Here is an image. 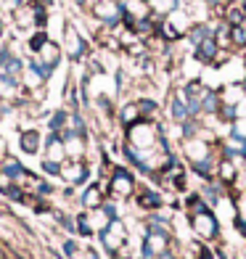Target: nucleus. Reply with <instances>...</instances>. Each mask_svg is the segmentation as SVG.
Returning <instances> with one entry per match:
<instances>
[{"mask_svg":"<svg viewBox=\"0 0 246 259\" xmlns=\"http://www.w3.org/2000/svg\"><path fill=\"white\" fill-rule=\"evenodd\" d=\"M161 138V124L156 119H138L133 127L125 130V140L138 151H156Z\"/></svg>","mask_w":246,"mask_h":259,"instance_id":"obj_1","label":"nucleus"},{"mask_svg":"<svg viewBox=\"0 0 246 259\" xmlns=\"http://www.w3.org/2000/svg\"><path fill=\"white\" fill-rule=\"evenodd\" d=\"M90 14L106 29H116L125 21V6L122 0H90Z\"/></svg>","mask_w":246,"mask_h":259,"instance_id":"obj_2","label":"nucleus"},{"mask_svg":"<svg viewBox=\"0 0 246 259\" xmlns=\"http://www.w3.org/2000/svg\"><path fill=\"white\" fill-rule=\"evenodd\" d=\"M138 191L135 175L127 167H114L109 175V198L114 201H125V198H133Z\"/></svg>","mask_w":246,"mask_h":259,"instance_id":"obj_3","label":"nucleus"},{"mask_svg":"<svg viewBox=\"0 0 246 259\" xmlns=\"http://www.w3.org/2000/svg\"><path fill=\"white\" fill-rule=\"evenodd\" d=\"M98 241H101V246H103V251H106V254L119 256V251L127 246V241H130V233H127L125 220L122 217L111 220V225L103 233H98Z\"/></svg>","mask_w":246,"mask_h":259,"instance_id":"obj_4","label":"nucleus"},{"mask_svg":"<svg viewBox=\"0 0 246 259\" xmlns=\"http://www.w3.org/2000/svg\"><path fill=\"white\" fill-rule=\"evenodd\" d=\"M188 225H191L196 238L204 241V243L220 238V220H217V214L212 209H204V211H198V214H191Z\"/></svg>","mask_w":246,"mask_h":259,"instance_id":"obj_5","label":"nucleus"},{"mask_svg":"<svg viewBox=\"0 0 246 259\" xmlns=\"http://www.w3.org/2000/svg\"><path fill=\"white\" fill-rule=\"evenodd\" d=\"M146 230V228H143ZM172 249V233H164V230H146L143 241H140V259H156L164 251Z\"/></svg>","mask_w":246,"mask_h":259,"instance_id":"obj_6","label":"nucleus"},{"mask_svg":"<svg viewBox=\"0 0 246 259\" xmlns=\"http://www.w3.org/2000/svg\"><path fill=\"white\" fill-rule=\"evenodd\" d=\"M183 156L188 164H198V161H207L209 156H215V148H212V140H207L201 135L183 140Z\"/></svg>","mask_w":246,"mask_h":259,"instance_id":"obj_7","label":"nucleus"},{"mask_svg":"<svg viewBox=\"0 0 246 259\" xmlns=\"http://www.w3.org/2000/svg\"><path fill=\"white\" fill-rule=\"evenodd\" d=\"M61 51L66 53V58H72L74 64L88 58V42H85V37H82V34L72 24H66V29H64V45H61Z\"/></svg>","mask_w":246,"mask_h":259,"instance_id":"obj_8","label":"nucleus"},{"mask_svg":"<svg viewBox=\"0 0 246 259\" xmlns=\"http://www.w3.org/2000/svg\"><path fill=\"white\" fill-rule=\"evenodd\" d=\"M58 178H61L66 185H72V188L85 185L88 178H90V167H88V161H72V159H66L61 164V175H58Z\"/></svg>","mask_w":246,"mask_h":259,"instance_id":"obj_9","label":"nucleus"},{"mask_svg":"<svg viewBox=\"0 0 246 259\" xmlns=\"http://www.w3.org/2000/svg\"><path fill=\"white\" fill-rule=\"evenodd\" d=\"M106 196H109V180L106 183H90V185H85V191L79 196V206L85 211H93L106 201Z\"/></svg>","mask_w":246,"mask_h":259,"instance_id":"obj_10","label":"nucleus"},{"mask_svg":"<svg viewBox=\"0 0 246 259\" xmlns=\"http://www.w3.org/2000/svg\"><path fill=\"white\" fill-rule=\"evenodd\" d=\"M135 204H138V209L154 214V211H159L164 206V196H161V191H156V188H151V185H140L135 191Z\"/></svg>","mask_w":246,"mask_h":259,"instance_id":"obj_11","label":"nucleus"},{"mask_svg":"<svg viewBox=\"0 0 246 259\" xmlns=\"http://www.w3.org/2000/svg\"><path fill=\"white\" fill-rule=\"evenodd\" d=\"M170 119H172V124H183V122L193 119L191 111H188V101H185L183 88H178L170 98Z\"/></svg>","mask_w":246,"mask_h":259,"instance_id":"obj_12","label":"nucleus"},{"mask_svg":"<svg viewBox=\"0 0 246 259\" xmlns=\"http://www.w3.org/2000/svg\"><path fill=\"white\" fill-rule=\"evenodd\" d=\"M19 146L21 151H24L27 156H37L43 146H45V140H43V133L37 127H29V130H21V135H19Z\"/></svg>","mask_w":246,"mask_h":259,"instance_id":"obj_13","label":"nucleus"},{"mask_svg":"<svg viewBox=\"0 0 246 259\" xmlns=\"http://www.w3.org/2000/svg\"><path fill=\"white\" fill-rule=\"evenodd\" d=\"M64 143H66V156L72 161H85L88 156V135H74V133H64Z\"/></svg>","mask_w":246,"mask_h":259,"instance_id":"obj_14","label":"nucleus"},{"mask_svg":"<svg viewBox=\"0 0 246 259\" xmlns=\"http://www.w3.org/2000/svg\"><path fill=\"white\" fill-rule=\"evenodd\" d=\"M43 159H51V161H58V164H64L69 156H66V143H64V138L58 135V133H51L48 138H45V146H43Z\"/></svg>","mask_w":246,"mask_h":259,"instance_id":"obj_15","label":"nucleus"},{"mask_svg":"<svg viewBox=\"0 0 246 259\" xmlns=\"http://www.w3.org/2000/svg\"><path fill=\"white\" fill-rule=\"evenodd\" d=\"M220 45L215 42V37H209V40H204V42H198L196 48H193V58L201 66H215V61H217V56H220Z\"/></svg>","mask_w":246,"mask_h":259,"instance_id":"obj_16","label":"nucleus"},{"mask_svg":"<svg viewBox=\"0 0 246 259\" xmlns=\"http://www.w3.org/2000/svg\"><path fill=\"white\" fill-rule=\"evenodd\" d=\"M238 169H241V164H236L233 159H225V156H220L217 159V180L230 188V185H236L238 180Z\"/></svg>","mask_w":246,"mask_h":259,"instance_id":"obj_17","label":"nucleus"},{"mask_svg":"<svg viewBox=\"0 0 246 259\" xmlns=\"http://www.w3.org/2000/svg\"><path fill=\"white\" fill-rule=\"evenodd\" d=\"M220 93V101L228 103V106H238L246 98V90H243V82H222L217 88Z\"/></svg>","mask_w":246,"mask_h":259,"instance_id":"obj_18","label":"nucleus"},{"mask_svg":"<svg viewBox=\"0 0 246 259\" xmlns=\"http://www.w3.org/2000/svg\"><path fill=\"white\" fill-rule=\"evenodd\" d=\"M14 27L16 29H34L37 27V16H34V8H32L29 0L24 6L14 8Z\"/></svg>","mask_w":246,"mask_h":259,"instance_id":"obj_19","label":"nucleus"},{"mask_svg":"<svg viewBox=\"0 0 246 259\" xmlns=\"http://www.w3.org/2000/svg\"><path fill=\"white\" fill-rule=\"evenodd\" d=\"M164 19H167L170 21V24L175 27V29H178V34H180V37H185V34H188V29L193 27V19H191V11H180V8H175L172 11V14L170 16H164Z\"/></svg>","mask_w":246,"mask_h":259,"instance_id":"obj_20","label":"nucleus"},{"mask_svg":"<svg viewBox=\"0 0 246 259\" xmlns=\"http://www.w3.org/2000/svg\"><path fill=\"white\" fill-rule=\"evenodd\" d=\"M138 119H143V116H140V109H138V101H127L125 106H119V111H116V122H119L125 130L133 127Z\"/></svg>","mask_w":246,"mask_h":259,"instance_id":"obj_21","label":"nucleus"},{"mask_svg":"<svg viewBox=\"0 0 246 259\" xmlns=\"http://www.w3.org/2000/svg\"><path fill=\"white\" fill-rule=\"evenodd\" d=\"M61 53H64V51H61V45H58V42H53V40H48V42H45L43 48H40L37 58H40V61H43L45 66H51L53 72H56L58 61H61Z\"/></svg>","mask_w":246,"mask_h":259,"instance_id":"obj_22","label":"nucleus"},{"mask_svg":"<svg viewBox=\"0 0 246 259\" xmlns=\"http://www.w3.org/2000/svg\"><path fill=\"white\" fill-rule=\"evenodd\" d=\"M185 37H188V42L196 48L198 42H204V40H209V37H215V27H212V24H207V21H198V24H193V27L188 29V34H185Z\"/></svg>","mask_w":246,"mask_h":259,"instance_id":"obj_23","label":"nucleus"},{"mask_svg":"<svg viewBox=\"0 0 246 259\" xmlns=\"http://www.w3.org/2000/svg\"><path fill=\"white\" fill-rule=\"evenodd\" d=\"M222 21H228L230 27H241L246 21V8L241 3H225V14H222Z\"/></svg>","mask_w":246,"mask_h":259,"instance_id":"obj_24","label":"nucleus"},{"mask_svg":"<svg viewBox=\"0 0 246 259\" xmlns=\"http://www.w3.org/2000/svg\"><path fill=\"white\" fill-rule=\"evenodd\" d=\"M0 169H3V172L8 175V178L14 180V183H16V180L21 178V175L27 172V167H24V164H21L16 156H6L3 161H0Z\"/></svg>","mask_w":246,"mask_h":259,"instance_id":"obj_25","label":"nucleus"},{"mask_svg":"<svg viewBox=\"0 0 246 259\" xmlns=\"http://www.w3.org/2000/svg\"><path fill=\"white\" fill-rule=\"evenodd\" d=\"M220 106H222L220 93L217 90H209L207 96H204V101H201V116H217Z\"/></svg>","mask_w":246,"mask_h":259,"instance_id":"obj_26","label":"nucleus"},{"mask_svg":"<svg viewBox=\"0 0 246 259\" xmlns=\"http://www.w3.org/2000/svg\"><path fill=\"white\" fill-rule=\"evenodd\" d=\"M69 114H72V111L58 109V111H53V114L48 116V130H51V133H58V135L64 133L66 124H69Z\"/></svg>","mask_w":246,"mask_h":259,"instance_id":"obj_27","label":"nucleus"},{"mask_svg":"<svg viewBox=\"0 0 246 259\" xmlns=\"http://www.w3.org/2000/svg\"><path fill=\"white\" fill-rule=\"evenodd\" d=\"M178 6H180V0H148L151 14H156V16H170Z\"/></svg>","mask_w":246,"mask_h":259,"instance_id":"obj_28","label":"nucleus"},{"mask_svg":"<svg viewBox=\"0 0 246 259\" xmlns=\"http://www.w3.org/2000/svg\"><path fill=\"white\" fill-rule=\"evenodd\" d=\"M48 40H51V37H48V32H45V29H34V32L29 34V40H27V51H29L32 56H37L40 48H43Z\"/></svg>","mask_w":246,"mask_h":259,"instance_id":"obj_29","label":"nucleus"},{"mask_svg":"<svg viewBox=\"0 0 246 259\" xmlns=\"http://www.w3.org/2000/svg\"><path fill=\"white\" fill-rule=\"evenodd\" d=\"M138 109H140V116H143V119H156L159 103L154 98H138Z\"/></svg>","mask_w":246,"mask_h":259,"instance_id":"obj_30","label":"nucleus"},{"mask_svg":"<svg viewBox=\"0 0 246 259\" xmlns=\"http://www.w3.org/2000/svg\"><path fill=\"white\" fill-rule=\"evenodd\" d=\"M61 254H64V259H79L82 246H79V241L74 238V235H69V238L61 243Z\"/></svg>","mask_w":246,"mask_h":259,"instance_id":"obj_31","label":"nucleus"},{"mask_svg":"<svg viewBox=\"0 0 246 259\" xmlns=\"http://www.w3.org/2000/svg\"><path fill=\"white\" fill-rule=\"evenodd\" d=\"M74 220H77V238H93V235H96V233H93V228H90V220H88V211L85 209H82Z\"/></svg>","mask_w":246,"mask_h":259,"instance_id":"obj_32","label":"nucleus"},{"mask_svg":"<svg viewBox=\"0 0 246 259\" xmlns=\"http://www.w3.org/2000/svg\"><path fill=\"white\" fill-rule=\"evenodd\" d=\"M228 135H236V138L246 140V116H238L236 122H230V133Z\"/></svg>","mask_w":246,"mask_h":259,"instance_id":"obj_33","label":"nucleus"},{"mask_svg":"<svg viewBox=\"0 0 246 259\" xmlns=\"http://www.w3.org/2000/svg\"><path fill=\"white\" fill-rule=\"evenodd\" d=\"M43 172L48 175V178H58V175H61V164L51 161V159H43Z\"/></svg>","mask_w":246,"mask_h":259,"instance_id":"obj_34","label":"nucleus"},{"mask_svg":"<svg viewBox=\"0 0 246 259\" xmlns=\"http://www.w3.org/2000/svg\"><path fill=\"white\" fill-rule=\"evenodd\" d=\"M79 259H101V254H98V249H93V246H88V249H82Z\"/></svg>","mask_w":246,"mask_h":259,"instance_id":"obj_35","label":"nucleus"},{"mask_svg":"<svg viewBox=\"0 0 246 259\" xmlns=\"http://www.w3.org/2000/svg\"><path fill=\"white\" fill-rule=\"evenodd\" d=\"M6 156H8V143H6V138L0 135V161H3Z\"/></svg>","mask_w":246,"mask_h":259,"instance_id":"obj_36","label":"nucleus"},{"mask_svg":"<svg viewBox=\"0 0 246 259\" xmlns=\"http://www.w3.org/2000/svg\"><path fill=\"white\" fill-rule=\"evenodd\" d=\"M114 259H140V256H114Z\"/></svg>","mask_w":246,"mask_h":259,"instance_id":"obj_37","label":"nucleus"},{"mask_svg":"<svg viewBox=\"0 0 246 259\" xmlns=\"http://www.w3.org/2000/svg\"><path fill=\"white\" fill-rule=\"evenodd\" d=\"M77 3H79V6H88V3H90V0H77Z\"/></svg>","mask_w":246,"mask_h":259,"instance_id":"obj_38","label":"nucleus"},{"mask_svg":"<svg viewBox=\"0 0 246 259\" xmlns=\"http://www.w3.org/2000/svg\"><path fill=\"white\" fill-rule=\"evenodd\" d=\"M3 29H6V27H3V19H0V34H3Z\"/></svg>","mask_w":246,"mask_h":259,"instance_id":"obj_39","label":"nucleus"},{"mask_svg":"<svg viewBox=\"0 0 246 259\" xmlns=\"http://www.w3.org/2000/svg\"><path fill=\"white\" fill-rule=\"evenodd\" d=\"M241 29H243V37H246V21H243V24H241Z\"/></svg>","mask_w":246,"mask_h":259,"instance_id":"obj_40","label":"nucleus"},{"mask_svg":"<svg viewBox=\"0 0 246 259\" xmlns=\"http://www.w3.org/2000/svg\"><path fill=\"white\" fill-rule=\"evenodd\" d=\"M34 3H51V0H34Z\"/></svg>","mask_w":246,"mask_h":259,"instance_id":"obj_41","label":"nucleus"},{"mask_svg":"<svg viewBox=\"0 0 246 259\" xmlns=\"http://www.w3.org/2000/svg\"><path fill=\"white\" fill-rule=\"evenodd\" d=\"M53 259H64V256H58V254H53Z\"/></svg>","mask_w":246,"mask_h":259,"instance_id":"obj_42","label":"nucleus"},{"mask_svg":"<svg viewBox=\"0 0 246 259\" xmlns=\"http://www.w3.org/2000/svg\"><path fill=\"white\" fill-rule=\"evenodd\" d=\"M243 61H246V58H243Z\"/></svg>","mask_w":246,"mask_h":259,"instance_id":"obj_43","label":"nucleus"}]
</instances>
